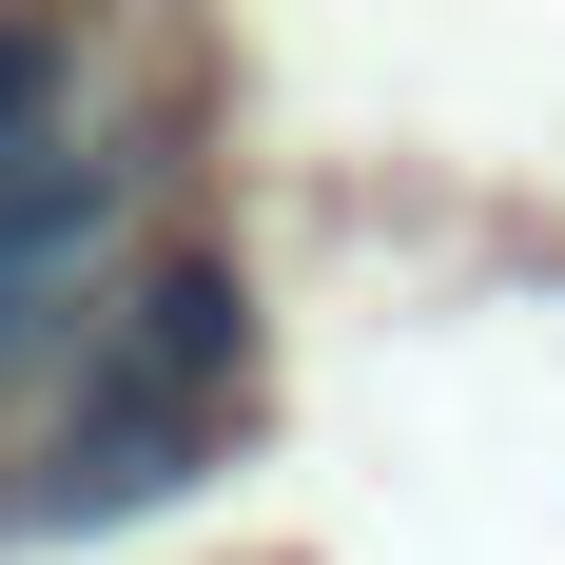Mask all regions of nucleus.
Masks as SVG:
<instances>
[{
    "label": "nucleus",
    "mask_w": 565,
    "mask_h": 565,
    "mask_svg": "<svg viewBox=\"0 0 565 565\" xmlns=\"http://www.w3.org/2000/svg\"><path fill=\"white\" fill-rule=\"evenodd\" d=\"M137 254H157V137H137V117H98L58 175L0 195V429L78 391V351L117 332Z\"/></svg>",
    "instance_id": "nucleus-1"
},
{
    "label": "nucleus",
    "mask_w": 565,
    "mask_h": 565,
    "mask_svg": "<svg viewBox=\"0 0 565 565\" xmlns=\"http://www.w3.org/2000/svg\"><path fill=\"white\" fill-rule=\"evenodd\" d=\"M254 371H274V312H254V254L234 234H157L117 332L78 351V391L20 409V429H254Z\"/></svg>",
    "instance_id": "nucleus-2"
},
{
    "label": "nucleus",
    "mask_w": 565,
    "mask_h": 565,
    "mask_svg": "<svg viewBox=\"0 0 565 565\" xmlns=\"http://www.w3.org/2000/svg\"><path fill=\"white\" fill-rule=\"evenodd\" d=\"M98 20H58V0H20V20H0V195H20V175H58L78 157V137H98Z\"/></svg>",
    "instance_id": "nucleus-3"
},
{
    "label": "nucleus",
    "mask_w": 565,
    "mask_h": 565,
    "mask_svg": "<svg viewBox=\"0 0 565 565\" xmlns=\"http://www.w3.org/2000/svg\"><path fill=\"white\" fill-rule=\"evenodd\" d=\"M20 526H40V488H20V429H0V546H20Z\"/></svg>",
    "instance_id": "nucleus-4"
}]
</instances>
